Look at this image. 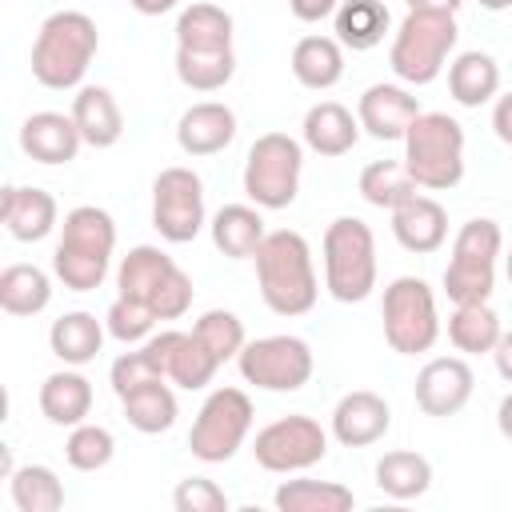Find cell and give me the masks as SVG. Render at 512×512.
Returning a JSON list of instances; mask_svg holds the SVG:
<instances>
[{
	"label": "cell",
	"instance_id": "ab89813d",
	"mask_svg": "<svg viewBox=\"0 0 512 512\" xmlns=\"http://www.w3.org/2000/svg\"><path fill=\"white\" fill-rule=\"evenodd\" d=\"M192 332L200 336V344H204L220 364H224V360H236L240 348L248 344V340H244V324H240V316L228 312V308H208V312L192 324Z\"/></svg>",
	"mask_w": 512,
	"mask_h": 512
},
{
	"label": "cell",
	"instance_id": "c3c4849f",
	"mask_svg": "<svg viewBox=\"0 0 512 512\" xmlns=\"http://www.w3.org/2000/svg\"><path fill=\"white\" fill-rule=\"evenodd\" d=\"M464 0H408V12H436V16H456Z\"/></svg>",
	"mask_w": 512,
	"mask_h": 512
},
{
	"label": "cell",
	"instance_id": "d4e9b609",
	"mask_svg": "<svg viewBox=\"0 0 512 512\" xmlns=\"http://www.w3.org/2000/svg\"><path fill=\"white\" fill-rule=\"evenodd\" d=\"M40 412L56 428L84 424V416L92 412V384H88V376H80L72 364L64 372H52L40 384Z\"/></svg>",
	"mask_w": 512,
	"mask_h": 512
},
{
	"label": "cell",
	"instance_id": "7dc6e473",
	"mask_svg": "<svg viewBox=\"0 0 512 512\" xmlns=\"http://www.w3.org/2000/svg\"><path fill=\"white\" fill-rule=\"evenodd\" d=\"M492 356H496V372L512 384V328H508V332H500V340H496Z\"/></svg>",
	"mask_w": 512,
	"mask_h": 512
},
{
	"label": "cell",
	"instance_id": "d590c367",
	"mask_svg": "<svg viewBox=\"0 0 512 512\" xmlns=\"http://www.w3.org/2000/svg\"><path fill=\"white\" fill-rule=\"evenodd\" d=\"M8 492L20 512H60L64 508V484L48 464H20L8 476Z\"/></svg>",
	"mask_w": 512,
	"mask_h": 512
},
{
	"label": "cell",
	"instance_id": "9c48e42d",
	"mask_svg": "<svg viewBox=\"0 0 512 512\" xmlns=\"http://www.w3.org/2000/svg\"><path fill=\"white\" fill-rule=\"evenodd\" d=\"M304 172V148L288 132H264L244 160V192L256 208H288L300 192Z\"/></svg>",
	"mask_w": 512,
	"mask_h": 512
},
{
	"label": "cell",
	"instance_id": "5b68a950",
	"mask_svg": "<svg viewBox=\"0 0 512 512\" xmlns=\"http://www.w3.org/2000/svg\"><path fill=\"white\" fill-rule=\"evenodd\" d=\"M404 168L416 188L444 192L464 180V128L448 112H420L404 132Z\"/></svg>",
	"mask_w": 512,
	"mask_h": 512
},
{
	"label": "cell",
	"instance_id": "e0dca14e",
	"mask_svg": "<svg viewBox=\"0 0 512 512\" xmlns=\"http://www.w3.org/2000/svg\"><path fill=\"white\" fill-rule=\"evenodd\" d=\"M416 116H420V100L404 84H372L356 104V120L372 140H404Z\"/></svg>",
	"mask_w": 512,
	"mask_h": 512
},
{
	"label": "cell",
	"instance_id": "44dd1931",
	"mask_svg": "<svg viewBox=\"0 0 512 512\" xmlns=\"http://www.w3.org/2000/svg\"><path fill=\"white\" fill-rule=\"evenodd\" d=\"M84 136L72 120V112H32L20 124V148L36 160V164H72L80 152Z\"/></svg>",
	"mask_w": 512,
	"mask_h": 512
},
{
	"label": "cell",
	"instance_id": "4dcf8cb0",
	"mask_svg": "<svg viewBox=\"0 0 512 512\" xmlns=\"http://www.w3.org/2000/svg\"><path fill=\"white\" fill-rule=\"evenodd\" d=\"M52 304V280L36 264H8L0 272V308L8 316H36Z\"/></svg>",
	"mask_w": 512,
	"mask_h": 512
},
{
	"label": "cell",
	"instance_id": "3957f363",
	"mask_svg": "<svg viewBox=\"0 0 512 512\" xmlns=\"http://www.w3.org/2000/svg\"><path fill=\"white\" fill-rule=\"evenodd\" d=\"M100 48V32L92 24L88 12H52L40 32H36V44H32V76L36 84L52 88V92H64V88H76L92 64Z\"/></svg>",
	"mask_w": 512,
	"mask_h": 512
},
{
	"label": "cell",
	"instance_id": "f5cc1de1",
	"mask_svg": "<svg viewBox=\"0 0 512 512\" xmlns=\"http://www.w3.org/2000/svg\"><path fill=\"white\" fill-rule=\"evenodd\" d=\"M504 272H508V280H512V248H508V256H504Z\"/></svg>",
	"mask_w": 512,
	"mask_h": 512
},
{
	"label": "cell",
	"instance_id": "f546056e",
	"mask_svg": "<svg viewBox=\"0 0 512 512\" xmlns=\"http://www.w3.org/2000/svg\"><path fill=\"white\" fill-rule=\"evenodd\" d=\"M176 48L192 52H224L232 48V16L220 4H188L176 20Z\"/></svg>",
	"mask_w": 512,
	"mask_h": 512
},
{
	"label": "cell",
	"instance_id": "74e56055",
	"mask_svg": "<svg viewBox=\"0 0 512 512\" xmlns=\"http://www.w3.org/2000/svg\"><path fill=\"white\" fill-rule=\"evenodd\" d=\"M176 76L192 92H220L236 76V52L232 48H224V52L176 48Z\"/></svg>",
	"mask_w": 512,
	"mask_h": 512
},
{
	"label": "cell",
	"instance_id": "2e32d148",
	"mask_svg": "<svg viewBox=\"0 0 512 512\" xmlns=\"http://www.w3.org/2000/svg\"><path fill=\"white\" fill-rule=\"evenodd\" d=\"M476 376L468 368V360L460 356H436L416 372V404L424 416H456L468 400H472Z\"/></svg>",
	"mask_w": 512,
	"mask_h": 512
},
{
	"label": "cell",
	"instance_id": "e575fe53",
	"mask_svg": "<svg viewBox=\"0 0 512 512\" xmlns=\"http://www.w3.org/2000/svg\"><path fill=\"white\" fill-rule=\"evenodd\" d=\"M376 488L392 500H416L432 488V464L420 452H384L376 464Z\"/></svg>",
	"mask_w": 512,
	"mask_h": 512
},
{
	"label": "cell",
	"instance_id": "f1b7e54d",
	"mask_svg": "<svg viewBox=\"0 0 512 512\" xmlns=\"http://www.w3.org/2000/svg\"><path fill=\"white\" fill-rule=\"evenodd\" d=\"M104 324L92 316V312H64L60 320H52L48 328V344H52V356L80 368L88 360H96L100 344H104Z\"/></svg>",
	"mask_w": 512,
	"mask_h": 512
},
{
	"label": "cell",
	"instance_id": "4fadbf2b",
	"mask_svg": "<svg viewBox=\"0 0 512 512\" xmlns=\"http://www.w3.org/2000/svg\"><path fill=\"white\" fill-rule=\"evenodd\" d=\"M252 456L264 472H304L312 464H320L328 456V432L320 428V420L296 412V416H280L272 424H264L252 440Z\"/></svg>",
	"mask_w": 512,
	"mask_h": 512
},
{
	"label": "cell",
	"instance_id": "603a6c76",
	"mask_svg": "<svg viewBox=\"0 0 512 512\" xmlns=\"http://www.w3.org/2000/svg\"><path fill=\"white\" fill-rule=\"evenodd\" d=\"M72 120L84 136V144L92 148H112L120 136H124V116H120V104L108 88L100 84H84L72 100Z\"/></svg>",
	"mask_w": 512,
	"mask_h": 512
},
{
	"label": "cell",
	"instance_id": "7c38bea8",
	"mask_svg": "<svg viewBox=\"0 0 512 512\" xmlns=\"http://www.w3.org/2000/svg\"><path fill=\"white\" fill-rule=\"evenodd\" d=\"M240 364V376L264 392H296L312 380V348L300 340V336H260V340H248L236 356Z\"/></svg>",
	"mask_w": 512,
	"mask_h": 512
},
{
	"label": "cell",
	"instance_id": "8fae6325",
	"mask_svg": "<svg viewBox=\"0 0 512 512\" xmlns=\"http://www.w3.org/2000/svg\"><path fill=\"white\" fill-rule=\"evenodd\" d=\"M252 432V400L240 388H216L196 412V424L188 432V448L204 464H224L240 452V444Z\"/></svg>",
	"mask_w": 512,
	"mask_h": 512
},
{
	"label": "cell",
	"instance_id": "9a60e30c",
	"mask_svg": "<svg viewBox=\"0 0 512 512\" xmlns=\"http://www.w3.org/2000/svg\"><path fill=\"white\" fill-rule=\"evenodd\" d=\"M144 348L152 352V360L160 364V372H164L172 384L188 388V392L204 388V384L216 376V368H220V360L200 344V336H196V332L164 328V332L148 336V340H144Z\"/></svg>",
	"mask_w": 512,
	"mask_h": 512
},
{
	"label": "cell",
	"instance_id": "30bf717a",
	"mask_svg": "<svg viewBox=\"0 0 512 512\" xmlns=\"http://www.w3.org/2000/svg\"><path fill=\"white\" fill-rule=\"evenodd\" d=\"M384 340L400 356H420L436 344L440 336V316H436V296L420 276H396L384 288Z\"/></svg>",
	"mask_w": 512,
	"mask_h": 512
},
{
	"label": "cell",
	"instance_id": "1f68e13d",
	"mask_svg": "<svg viewBox=\"0 0 512 512\" xmlns=\"http://www.w3.org/2000/svg\"><path fill=\"white\" fill-rule=\"evenodd\" d=\"M120 408H124V420L144 432V436H156V432H168L176 424V392L164 384V380H152V384H140L132 392L120 396Z\"/></svg>",
	"mask_w": 512,
	"mask_h": 512
},
{
	"label": "cell",
	"instance_id": "f35d334b",
	"mask_svg": "<svg viewBox=\"0 0 512 512\" xmlns=\"http://www.w3.org/2000/svg\"><path fill=\"white\" fill-rule=\"evenodd\" d=\"M416 188V180L408 176L404 160H372L364 172H360V196L372 204V208H396L400 200H408Z\"/></svg>",
	"mask_w": 512,
	"mask_h": 512
},
{
	"label": "cell",
	"instance_id": "ba28073f",
	"mask_svg": "<svg viewBox=\"0 0 512 512\" xmlns=\"http://www.w3.org/2000/svg\"><path fill=\"white\" fill-rule=\"evenodd\" d=\"M504 248L500 224L488 216H476L460 224L452 240V260L444 268V292L452 304H476L488 300L496 288V256Z\"/></svg>",
	"mask_w": 512,
	"mask_h": 512
},
{
	"label": "cell",
	"instance_id": "4316f807",
	"mask_svg": "<svg viewBox=\"0 0 512 512\" xmlns=\"http://www.w3.org/2000/svg\"><path fill=\"white\" fill-rule=\"evenodd\" d=\"M292 76L312 92H324V88L340 84V76H344V44L336 36H304V40H296Z\"/></svg>",
	"mask_w": 512,
	"mask_h": 512
},
{
	"label": "cell",
	"instance_id": "d6986e66",
	"mask_svg": "<svg viewBox=\"0 0 512 512\" xmlns=\"http://www.w3.org/2000/svg\"><path fill=\"white\" fill-rule=\"evenodd\" d=\"M392 236H396V244L404 252H416V256L436 252L448 240V212H444V204L424 196V192H412L408 200H400L392 208Z\"/></svg>",
	"mask_w": 512,
	"mask_h": 512
},
{
	"label": "cell",
	"instance_id": "bcb514c9",
	"mask_svg": "<svg viewBox=\"0 0 512 512\" xmlns=\"http://www.w3.org/2000/svg\"><path fill=\"white\" fill-rule=\"evenodd\" d=\"M492 128H496V136L512 148V92H504V96L496 100V108H492Z\"/></svg>",
	"mask_w": 512,
	"mask_h": 512
},
{
	"label": "cell",
	"instance_id": "ffe728a7",
	"mask_svg": "<svg viewBox=\"0 0 512 512\" xmlns=\"http://www.w3.org/2000/svg\"><path fill=\"white\" fill-rule=\"evenodd\" d=\"M56 196L44 188H24V184H8L0 196V220L8 228L12 240L20 244H36L56 228Z\"/></svg>",
	"mask_w": 512,
	"mask_h": 512
},
{
	"label": "cell",
	"instance_id": "484cf974",
	"mask_svg": "<svg viewBox=\"0 0 512 512\" xmlns=\"http://www.w3.org/2000/svg\"><path fill=\"white\" fill-rule=\"evenodd\" d=\"M268 228H264V216L260 208L252 204H224L216 216H212V244L228 256V260H252L256 248L264 244Z\"/></svg>",
	"mask_w": 512,
	"mask_h": 512
},
{
	"label": "cell",
	"instance_id": "836d02e7",
	"mask_svg": "<svg viewBox=\"0 0 512 512\" xmlns=\"http://www.w3.org/2000/svg\"><path fill=\"white\" fill-rule=\"evenodd\" d=\"M392 16L380 0H340L336 8V40L352 52H368L384 40Z\"/></svg>",
	"mask_w": 512,
	"mask_h": 512
},
{
	"label": "cell",
	"instance_id": "5bb4252c",
	"mask_svg": "<svg viewBox=\"0 0 512 512\" xmlns=\"http://www.w3.org/2000/svg\"><path fill=\"white\" fill-rule=\"evenodd\" d=\"M152 228L168 244H188L204 228V184L192 168H164L152 180Z\"/></svg>",
	"mask_w": 512,
	"mask_h": 512
},
{
	"label": "cell",
	"instance_id": "6da1fadb",
	"mask_svg": "<svg viewBox=\"0 0 512 512\" xmlns=\"http://www.w3.org/2000/svg\"><path fill=\"white\" fill-rule=\"evenodd\" d=\"M252 260H256L260 296H264V304L276 316H304V312H312V304L320 296V284H316L308 240L300 232H292V228L268 232Z\"/></svg>",
	"mask_w": 512,
	"mask_h": 512
},
{
	"label": "cell",
	"instance_id": "8d00e7d4",
	"mask_svg": "<svg viewBox=\"0 0 512 512\" xmlns=\"http://www.w3.org/2000/svg\"><path fill=\"white\" fill-rule=\"evenodd\" d=\"M500 316L492 312L488 300H476V304H456V312L448 316V340L460 348V352H492L496 340H500Z\"/></svg>",
	"mask_w": 512,
	"mask_h": 512
},
{
	"label": "cell",
	"instance_id": "7a4b0ae2",
	"mask_svg": "<svg viewBox=\"0 0 512 512\" xmlns=\"http://www.w3.org/2000/svg\"><path fill=\"white\" fill-rule=\"evenodd\" d=\"M112 252H116L112 216L96 204H80L60 224V240H56V252H52V272L64 288L92 292V288L104 284Z\"/></svg>",
	"mask_w": 512,
	"mask_h": 512
},
{
	"label": "cell",
	"instance_id": "b9f144b4",
	"mask_svg": "<svg viewBox=\"0 0 512 512\" xmlns=\"http://www.w3.org/2000/svg\"><path fill=\"white\" fill-rule=\"evenodd\" d=\"M104 328H108V336H116L120 344H140V340H148V336H152L156 316H152L140 300L116 296V300H112V308H108V316H104Z\"/></svg>",
	"mask_w": 512,
	"mask_h": 512
},
{
	"label": "cell",
	"instance_id": "ac0fdd59",
	"mask_svg": "<svg viewBox=\"0 0 512 512\" xmlns=\"http://www.w3.org/2000/svg\"><path fill=\"white\" fill-rule=\"evenodd\" d=\"M388 428H392V408L384 396H376L368 388L340 396V404L332 408V436L344 448H368V444L384 440Z\"/></svg>",
	"mask_w": 512,
	"mask_h": 512
},
{
	"label": "cell",
	"instance_id": "83f0119b",
	"mask_svg": "<svg viewBox=\"0 0 512 512\" xmlns=\"http://www.w3.org/2000/svg\"><path fill=\"white\" fill-rule=\"evenodd\" d=\"M448 92L464 108H480L500 92V64L488 52H460L448 64Z\"/></svg>",
	"mask_w": 512,
	"mask_h": 512
},
{
	"label": "cell",
	"instance_id": "277c9868",
	"mask_svg": "<svg viewBox=\"0 0 512 512\" xmlns=\"http://www.w3.org/2000/svg\"><path fill=\"white\" fill-rule=\"evenodd\" d=\"M116 288H120V296L140 300L156 320H180L192 308L188 272L156 244L128 248V256L116 268Z\"/></svg>",
	"mask_w": 512,
	"mask_h": 512
},
{
	"label": "cell",
	"instance_id": "7bdbcfd3",
	"mask_svg": "<svg viewBox=\"0 0 512 512\" xmlns=\"http://www.w3.org/2000/svg\"><path fill=\"white\" fill-rule=\"evenodd\" d=\"M108 376H112V392H116V396H124V392H132V388H140V384H152V380H168L144 344L132 348V352H124V356H116Z\"/></svg>",
	"mask_w": 512,
	"mask_h": 512
},
{
	"label": "cell",
	"instance_id": "f907efd6",
	"mask_svg": "<svg viewBox=\"0 0 512 512\" xmlns=\"http://www.w3.org/2000/svg\"><path fill=\"white\" fill-rule=\"evenodd\" d=\"M496 428H500V436L504 440H512V392L500 400V408H496Z\"/></svg>",
	"mask_w": 512,
	"mask_h": 512
},
{
	"label": "cell",
	"instance_id": "8992f818",
	"mask_svg": "<svg viewBox=\"0 0 512 512\" xmlns=\"http://www.w3.org/2000/svg\"><path fill=\"white\" fill-rule=\"evenodd\" d=\"M324 288L340 304H360L376 288V236L360 216H336L324 232Z\"/></svg>",
	"mask_w": 512,
	"mask_h": 512
},
{
	"label": "cell",
	"instance_id": "816d5d0a",
	"mask_svg": "<svg viewBox=\"0 0 512 512\" xmlns=\"http://www.w3.org/2000/svg\"><path fill=\"white\" fill-rule=\"evenodd\" d=\"M480 8H488V12H504V8H512V0H480Z\"/></svg>",
	"mask_w": 512,
	"mask_h": 512
},
{
	"label": "cell",
	"instance_id": "f6af8a7d",
	"mask_svg": "<svg viewBox=\"0 0 512 512\" xmlns=\"http://www.w3.org/2000/svg\"><path fill=\"white\" fill-rule=\"evenodd\" d=\"M288 8H292V16H296V20L316 24V20H324V16H336L340 0H288Z\"/></svg>",
	"mask_w": 512,
	"mask_h": 512
},
{
	"label": "cell",
	"instance_id": "7402d4cb",
	"mask_svg": "<svg viewBox=\"0 0 512 512\" xmlns=\"http://www.w3.org/2000/svg\"><path fill=\"white\" fill-rule=\"evenodd\" d=\"M236 140V112L220 100L192 104L176 124V144L188 156H216Z\"/></svg>",
	"mask_w": 512,
	"mask_h": 512
},
{
	"label": "cell",
	"instance_id": "cb8c5ba5",
	"mask_svg": "<svg viewBox=\"0 0 512 512\" xmlns=\"http://www.w3.org/2000/svg\"><path fill=\"white\" fill-rule=\"evenodd\" d=\"M360 140V120L336 104V100H320L308 108L304 116V144L316 152V156H344L352 152Z\"/></svg>",
	"mask_w": 512,
	"mask_h": 512
},
{
	"label": "cell",
	"instance_id": "52a82bcc",
	"mask_svg": "<svg viewBox=\"0 0 512 512\" xmlns=\"http://www.w3.org/2000/svg\"><path fill=\"white\" fill-rule=\"evenodd\" d=\"M456 16H436V12H408L392 36V52L388 64L404 84H432L444 64L448 52L456 48Z\"/></svg>",
	"mask_w": 512,
	"mask_h": 512
},
{
	"label": "cell",
	"instance_id": "681fc988",
	"mask_svg": "<svg viewBox=\"0 0 512 512\" xmlns=\"http://www.w3.org/2000/svg\"><path fill=\"white\" fill-rule=\"evenodd\" d=\"M140 16H164V12H172L180 0H128Z\"/></svg>",
	"mask_w": 512,
	"mask_h": 512
},
{
	"label": "cell",
	"instance_id": "60d3db41",
	"mask_svg": "<svg viewBox=\"0 0 512 512\" xmlns=\"http://www.w3.org/2000/svg\"><path fill=\"white\" fill-rule=\"evenodd\" d=\"M116 456V440L104 424H76L68 432V444H64V460L76 468V472H100L108 460Z\"/></svg>",
	"mask_w": 512,
	"mask_h": 512
},
{
	"label": "cell",
	"instance_id": "d6a6232c",
	"mask_svg": "<svg viewBox=\"0 0 512 512\" xmlns=\"http://www.w3.org/2000/svg\"><path fill=\"white\" fill-rule=\"evenodd\" d=\"M280 512H348L356 492L340 480H284L272 496Z\"/></svg>",
	"mask_w": 512,
	"mask_h": 512
},
{
	"label": "cell",
	"instance_id": "ee69618b",
	"mask_svg": "<svg viewBox=\"0 0 512 512\" xmlns=\"http://www.w3.org/2000/svg\"><path fill=\"white\" fill-rule=\"evenodd\" d=\"M172 504H176V512H228L224 488L216 480H208V476L180 480L176 492H172Z\"/></svg>",
	"mask_w": 512,
	"mask_h": 512
}]
</instances>
